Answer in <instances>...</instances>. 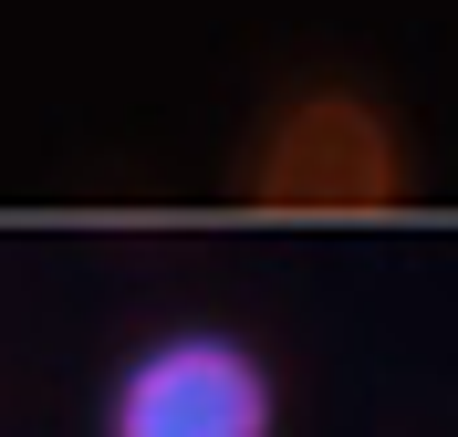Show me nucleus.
Listing matches in <instances>:
<instances>
[{
    "instance_id": "obj_2",
    "label": "nucleus",
    "mask_w": 458,
    "mask_h": 437,
    "mask_svg": "<svg viewBox=\"0 0 458 437\" xmlns=\"http://www.w3.org/2000/svg\"><path fill=\"white\" fill-rule=\"evenodd\" d=\"M250 198L271 208H396L406 146L365 94H302L250 156Z\"/></svg>"
},
{
    "instance_id": "obj_1",
    "label": "nucleus",
    "mask_w": 458,
    "mask_h": 437,
    "mask_svg": "<svg viewBox=\"0 0 458 437\" xmlns=\"http://www.w3.org/2000/svg\"><path fill=\"white\" fill-rule=\"evenodd\" d=\"M105 437H282V375L229 323H167L114 365Z\"/></svg>"
}]
</instances>
